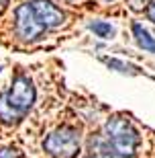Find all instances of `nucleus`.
<instances>
[{"instance_id":"obj_13","label":"nucleus","mask_w":155,"mask_h":158,"mask_svg":"<svg viewBox=\"0 0 155 158\" xmlns=\"http://www.w3.org/2000/svg\"><path fill=\"white\" fill-rule=\"evenodd\" d=\"M147 17H149L151 23H155V0H151L149 6H147Z\"/></svg>"},{"instance_id":"obj_4","label":"nucleus","mask_w":155,"mask_h":158,"mask_svg":"<svg viewBox=\"0 0 155 158\" xmlns=\"http://www.w3.org/2000/svg\"><path fill=\"white\" fill-rule=\"evenodd\" d=\"M14 21H17V23H14L17 35L25 41H35L37 37L43 35V31H45V27L37 21V17H35V12H33L29 2H23V4L17 8Z\"/></svg>"},{"instance_id":"obj_1","label":"nucleus","mask_w":155,"mask_h":158,"mask_svg":"<svg viewBox=\"0 0 155 158\" xmlns=\"http://www.w3.org/2000/svg\"><path fill=\"white\" fill-rule=\"evenodd\" d=\"M104 140L114 158H133L139 146V135L133 125L122 117L110 119L104 127Z\"/></svg>"},{"instance_id":"obj_8","label":"nucleus","mask_w":155,"mask_h":158,"mask_svg":"<svg viewBox=\"0 0 155 158\" xmlns=\"http://www.w3.org/2000/svg\"><path fill=\"white\" fill-rule=\"evenodd\" d=\"M23 117L18 111H14L10 107V103L6 101V94H2L0 97V119L4 123H14V121H18V119Z\"/></svg>"},{"instance_id":"obj_2","label":"nucleus","mask_w":155,"mask_h":158,"mask_svg":"<svg viewBox=\"0 0 155 158\" xmlns=\"http://www.w3.org/2000/svg\"><path fill=\"white\" fill-rule=\"evenodd\" d=\"M43 148L51 158H76L80 152V134L74 127H59L47 135Z\"/></svg>"},{"instance_id":"obj_3","label":"nucleus","mask_w":155,"mask_h":158,"mask_svg":"<svg viewBox=\"0 0 155 158\" xmlns=\"http://www.w3.org/2000/svg\"><path fill=\"white\" fill-rule=\"evenodd\" d=\"M6 101L10 103V107L14 109V111H18L21 115H25V113L33 107V103H35V86H33V82H31L27 76L18 74V76L12 80L10 90L6 93Z\"/></svg>"},{"instance_id":"obj_11","label":"nucleus","mask_w":155,"mask_h":158,"mask_svg":"<svg viewBox=\"0 0 155 158\" xmlns=\"http://www.w3.org/2000/svg\"><path fill=\"white\" fill-rule=\"evenodd\" d=\"M0 158H21V152L17 148H2L0 150Z\"/></svg>"},{"instance_id":"obj_12","label":"nucleus","mask_w":155,"mask_h":158,"mask_svg":"<svg viewBox=\"0 0 155 158\" xmlns=\"http://www.w3.org/2000/svg\"><path fill=\"white\" fill-rule=\"evenodd\" d=\"M147 2L149 0H131V8L133 10H141L143 6H147Z\"/></svg>"},{"instance_id":"obj_7","label":"nucleus","mask_w":155,"mask_h":158,"mask_svg":"<svg viewBox=\"0 0 155 158\" xmlns=\"http://www.w3.org/2000/svg\"><path fill=\"white\" fill-rule=\"evenodd\" d=\"M133 35H135V41L137 45L143 49V52H151L155 53V39L149 35V31L143 29V25L139 23H133Z\"/></svg>"},{"instance_id":"obj_9","label":"nucleus","mask_w":155,"mask_h":158,"mask_svg":"<svg viewBox=\"0 0 155 158\" xmlns=\"http://www.w3.org/2000/svg\"><path fill=\"white\" fill-rule=\"evenodd\" d=\"M104 62V64L108 66V68H112V70H118V72H122V74H137L139 72V68L137 66H131V64H125V62H121V60H114V58H106V56H102L100 58Z\"/></svg>"},{"instance_id":"obj_10","label":"nucleus","mask_w":155,"mask_h":158,"mask_svg":"<svg viewBox=\"0 0 155 158\" xmlns=\"http://www.w3.org/2000/svg\"><path fill=\"white\" fill-rule=\"evenodd\" d=\"M90 31H94V35L100 37V39H110L114 35V27L110 23H104V21H94L90 23Z\"/></svg>"},{"instance_id":"obj_6","label":"nucleus","mask_w":155,"mask_h":158,"mask_svg":"<svg viewBox=\"0 0 155 158\" xmlns=\"http://www.w3.org/2000/svg\"><path fill=\"white\" fill-rule=\"evenodd\" d=\"M86 158H114L106 140H104V135H96V138L90 140V148H88Z\"/></svg>"},{"instance_id":"obj_5","label":"nucleus","mask_w":155,"mask_h":158,"mask_svg":"<svg viewBox=\"0 0 155 158\" xmlns=\"http://www.w3.org/2000/svg\"><path fill=\"white\" fill-rule=\"evenodd\" d=\"M29 4H31V8H33L37 21H39L45 29L59 27V25L65 21V15L53 4L51 0H31Z\"/></svg>"},{"instance_id":"obj_14","label":"nucleus","mask_w":155,"mask_h":158,"mask_svg":"<svg viewBox=\"0 0 155 158\" xmlns=\"http://www.w3.org/2000/svg\"><path fill=\"white\" fill-rule=\"evenodd\" d=\"M108 2H112V0H108Z\"/></svg>"}]
</instances>
